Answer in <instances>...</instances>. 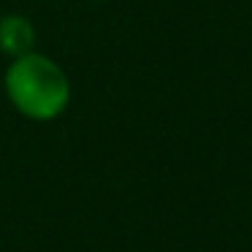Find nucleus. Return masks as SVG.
Here are the masks:
<instances>
[{"label": "nucleus", "instance_id": "f257e3e1", "mask_svg": "<svg viewBox=\"0 0 252 252\" xmlns=\"http://www.w3.org/2000/svg\"><path fill=\"white\" fill-rule=\"evenodd\" d=\"M11 106L33 122H52L71 103V79L49 55L33 49L11 57L3 76Z\"/></svg>", "mask_w": 252, "mask_h": 252}, {"label": "nucleus", "instance_id": "f03ea898", "mask_svg": "<svg viewBox=\"0 0 252 252\" xmlns=\"http://www.w3.org/2000/svg\"><path fill=\"white\" fill-rule=\"evenodd\" d=\"M35 28L22 14H6L0 17V52L8 57H19L35 49Z\"/></svg>", "mask_w": 252, "mask_h": 252}, {"label": "nucleus", "instance_id": "7ed1b4c3", "mask_svg": "<svg viewBox=\"0 0 252 252\" xmlns=\"http://www.w3.org/2000/svg\"><path fill=\"white\" fill-rule=\"evenodd\" d=\"M90 3H98V0H90Z\"/></svg>", "mask_w": 252, "mask_h": 252}]
</instances>
